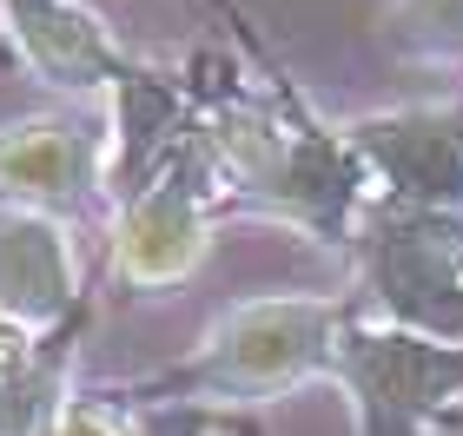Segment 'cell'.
<instances>
[{"label":"cell","instance_id":"1","mask_svg":"<svg viewBox=\"0 0 463 436\" xmlns=\"http://www.w3.org/2000/svg\"><path fill=\"white\" fill-rule=\"evenodd\" d=\"M351 318L345 298H311V291H271L245 298L199 338L193 357L153 370L139 384H119L113 397L126 410L153 404H265L311 377H331V350Z\"/></svg>","mask_w":463,"mask_h":436},{"label":"cell","instance_id":"2","mask_svg":"<svg viewBox=\"0 0 463 436\" xmlns=\"http://www.w3.org/2000/svg\"><path fill=\"white\" fill-rule=\"evenodd\" d=\"M357 284L384 324L463 344V212L371 199L351 232Z\"/></svg>","mask_w":463,"mask_h":436},{"label":"cell","instance_id":"3","mask_svg":"<svg viewBox=\"0 0 463 436\" xmlns=\"http://www.w3.org/2000/svg\"><path fill=\"white\" fill-rule=\"evenodd\" d=\"M331 377L345 384L357 436H430L463 404V344L384 318H345Z\"/></svg>","mask_w":463,"mask_h":436},{"label":"cell","instance_id":"4","mask_svg":"<svg viewBox=\"0 0 463 436\" xmlns=\"http://www.w3.org/2000/svg\"><path fill=\"white\" fill-rule=\"evenodd\" d=\"M225 212L213 165H205L199 139H185L133 199L113 205V278L126 291H173L199 272L205 245H213V218Z\"/></svg>","mask_w":463,"mask_h":436},{"label":"cell","instance_id":"5","mask_svg":"<svg viewBox=\"0 0 463 436\" xmlns=\"http://www.w3.org/2000/svg\"><path fill=\"white\" fill-rule=\"evenodd\" d=\"M107 199V126L87 113L0 119V205L47 218H87Z\"/></svg>","mask_w":463,"mask_h":436},{"label":"cell","instance_id":"6","mask_svg":"<svg viewBox=\"0 0 463 436\" xmlns=\"http://www.w3.org/2000/svg\"><path fill=\"white\" fill-rule=\"evenodd\" d=\"M345 139L364 159L377 199L463 212V99L357 113L345 119Z\"/></svg>","mask_w":463,"mask_h":436},{"label":"cell","instance_id":"7","mask_svg":"<svg viewBox=\"0 0 463 436\" xmlns=\"http://www.w3.org/2000/svg\"><path fill=\"white\" fill-rule=\"evenodd\" d=\"M0 33H7L20 73H33L40 87L67 99L113 93L139 67L87 0H0Z\"/></svg>","mask_w":463,"mask_h":436},{"label":"cell","instance_id":"8","mask_svg":"<svg viewBox=\"0 0 463 436\" xmlns=\"http://www.w3.org/2000/svg\"><path fill=\"white\" fill-rule=\"evenodd\" d=\"M80 318H87V291H80L73 225L0 205V324L53 338Z\"/></svg>","mask_w":463,"mask_h":436},{"label":"cell","instance_id":"9","mask_svg":"<svg viewBox=\"0 0 463 436\" xmlns=\"http://www.w3.org/2000/svg\"><path fill=\"white\" fill-rule=\"evenodd\" d=\"M377 47L411 67H463V0H384Z\"/></svg>","mask_w":463,"mask_h":436},{"label":"cell","instance_id":"10","mask_svg":"<svg viewBox=\"0 0 463 436\" xmlns=\"http://www.w3.org/2000/svg\"><path fill=\"white\" fill-rule=\"evenodd\" d=\"M40 436H139V417L113 390H80V397H67L53 410V423Z\"/></svg>","mask_w":463,"mask_h":436},{"label":"cell","instance_id":"11","mask_svg":"<svg viewBox=\"0 0 463 436\" xmlns=\"http://www.w3.org/2000/svg\"><path fill=\"white\" fill-rule=\"evenodd\" d=\"M27 344H33V338H27V330H14V324H0V384H7V370H14L20 357H27Z\"/></svg>","mask_w":463,"mask_h":436},{"label":"cell","instance_id":"12","mask_svg":"<svg viewBox=\"0 0 463 436\" xmlns=\"http://www.w3.org/2000/svg\"><path fill=\"white\" fill-rule=\"evenodd\" d=\"M0 67H14V47H7V33H0Z\"/></svg>","mask_w":463,"mask_h":436}]
</instances>
